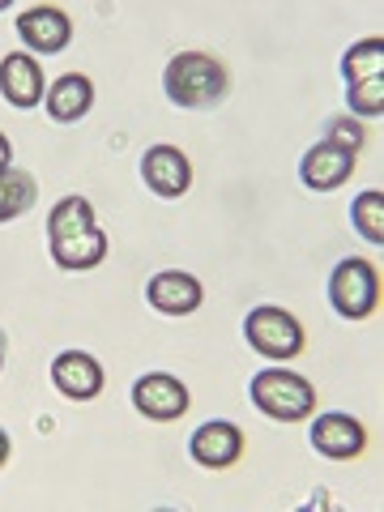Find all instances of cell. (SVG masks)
Returning a JSON list of instances; mask_svg holds the SVG:
<instances>
[{"mask_svg": "<svg viewBox=\"0 0 384 512\" xmlns=\"http://www.w3.org/2000/svg\"><path fill=\"white\" fill-rule=\"evenodd\" d=\"M231 69L214 52H175L163 69V94L184 111H210L227 99Z\"/></svg>", "mask_w": 384, "mask_h": 512, "instance_id": "6da1fadb", "label": "cell"}, {"mask_svg": "<svg viewBox=\"0 0 384 512\" xmlns=\"http://www.w3.org/2000/svg\"><path fill=\"white\" fill-rule=\"evenodd\" d=\"M248 402L274 423H308L316 414V384L286 363H269L248 380Z\"/></svg>", "mask_w": 384, "mask_h": 512, "instance_id": "7a4b0ae2", "label": "cell"}, {"mask_svg": "<svg viewBox=\"0 0 384 512\" xmlns=\"http://www.w3.org/2000/svg\"><path fill=\"white\" fill-rule=\"evenodd\" d=\"M244 342L269 363H295L303 350H308V329L291 308H278V303H256L244 312Z\"/></svg>", "mask_w": 384, "mask_h": 512, "instance_id": "3957f363", "label": "cell"}, {"mask_svg": "<svg viewBox=\"0 0 384 512\" xmlns=\"http://www.w3.org/2000/svg\"><path fill=\"white\" fill-rule=\"evenodd\" d=\"M380 269L367 256H342L329 269V308L342 320H372L380 312Z\"/></svg>", "mask_w": 384, "mask_h": 512, "instance_id": "277c9868", "label": "cell"}, {"mask_svg": "<svg viewBox=\"0 0 384 512\" xmlns=\"http://www.w3.org/2000/svg\"><path fill=\"white\" fill-rule=\"evenodd\" d=\"M308 444L325 461H359L367 453V427L350 410H316L308 419Z\"/></svg>", "mask_w": 384, "mask_h": 512, "instance_id": "5b68a950", "label": "cell"}, {"mask_svg": "<svg viewBox=\"0 0 384 512\" xmlns=\"http://www.w3.org/2000/svg\"><path fill=\"white\" fill-rule=\"evenodd\" d=\"M128 397H133V410L141 414V419H150V423H180L188 414V406H192L188 384L180 376H171V372L137 376L133 389H128Z\"/></svg>", "mask_w": 384, "mask_h": 512, "instance_id": "8992f818", "label": "cell"}, {"mask_svg": "<svg viewBox=\"0 0 384 512\" xmlns=\"http://www.w3.org/2000/svg\"><path fill=\"white\" fill-rule=\"evenodd\" d=\"M13 30H18L26 52H35L39 60L43 56H60L64 47L73 43V18L60 5H30V9H22L18 22H13Z\"/></svg>", "mask_w": 384, "mask_h": 512, "instance_id": "52a82bcc", "label": "cell"}, {"mask_svg": "<svg viewBox=\"0 0 384 512\" xmlns=\"http://www.w3.org/2000/svg\"><path fill=\"white\" fill-rule=\"evenodd\" d=\"M137 171H141V184L163 201H180L192 188V158L180 146H167V141H158V146L141 154Z\"/></svg>", "mask_w": 384, "mask_h": 512, "instance_id": "ba28073f", "label": "cell"}, {"mask_svg": "<svg viewBox=\"0 0 384 512\" xmlns=\"http://www.w3.org/2000/svg\"><path fill=\"white\" fill-rule=\"evenodd\" d=\"M43 94H47V73L35 52H5L0 56V99L18 111H35L43 107Z\"/></svg>", "mask_w": 384, "mask_h": 512, "instance_id": "9c48e42d", "label": "cell"}, {"mask_svg": "<svg viewBox=\"0 0 384 512\" xmlns=\"http://www.w3.org/2000/svg\"><path fill=\"white\" fill-rule=\"evenodd\" d=\"M244 431H239L231 419H205L197 431L188 436V457L192 466L201 470H231L239 457H244Z\"/></svg>", "mask_w": 384, "mask_h": 512, "instance_id": "30bf717a", "label": "cell"}, {"mask_svg": "<svg viewBox=\"0 0 384 512\" xmlns=\"http://www.w3.org/2000/svg\"><path fill=\"white\" fill-rule=\"evenodd\" d=\"M47 376H52V389L64 402H94L107 389V372L90 350H60Z\"/></svg>", "mask_w": 384, "mask_h": 512, "instance_id": "8fae6325", "label": "cell"}, {"mask_svg": "<svg viewBox=\"0 0 384 512\" xmlns=\"http://www.w3.org/2000/svg\"><path fill=\"white\" fill-rule=\"evenodd\" d=\"M355 163H359V154H350L342 146H333L329 137H320L299 158V184L308 192H333L355 175Z\"/></svg>", "mask_w": 384, "mask_h": 512, "instance_id": "7c38bea8", "label": "cell"}, {"mask_svg": "<svg viewBox=\"0 0 384 512\" xmlns=\"http://www.w3.org/2000/svg\"><path fill=\"white\" fill-rule=\"evenodd\" d=\"M146 303L158 316H192L205 303V282L188 269H158L146 282Z\"/></svg>", "mask_w": 384, "mask_h": 512, "instance_id": "4fadbf2b", "label": "cell"}, {"mask_svg": "<svg viewBox=\"0 0 384 512\" xmlns=\"http://www.w3.org/2000/svg\"><path fill=\"white\" fill-rule=\"evenodd\" d=\"M43 107H47V116H52L56 124L86 120L94 111V82L86 73H64V77H56V82H47Z\"/></svg>", "mask_w": 384, "mask_h": 512, "instance_id": "5bb4252c", "label": "cell"}, {"mask_svg": "<svg viewBox=\"0 0 384 512\" xmlns=\"http://www.w3.org/2000/svg\"><path fill=\"white\" fill-rule=\"evenodd\" d=\"M47 252H52L56 269H64V274H90V269H99L107 261L111 252V239L103 227H90L82 235H69V239H52L47 244Z\"/></svg>", "mask_w": 384, "mask_h": 512, "instance_id": "9a60e30c", "label": "cell"}, {"mask_svg": "<svg viewBox=\"0 0 384 512\" xmlns=\"http://www.w3.org/2000/svg\"><path fill=\"white\" fill-rule=\"evenodd\" d=\"M35 201H39L35 171H26L18 163L0 167V227H5V222H18L22 214H30L35 210Z\"/></svg>", "mask_w": 384, "mask_h": 512, "instance_id": "2e32d148", "label": "cell"}, {"mask_svg": "<svg viewBox=\"0 0 384 512\" xmlns=\"http://www.w3.org/2000/svg\"><path fill=\"white\" fill-rule=\"evenodd\" d=\"M338 73H342V82H359V77L384 73V39L372 35V39L350 43L342 52V60H338Z\"/></svg>", "mask_w": 384, "mask_h": 512, "instance_id": "e0dca14e", "label": "cell"}, {"mask_svg": "<svg viewBox=\"0 0 384 512\" xmlns=\"http://www.w3.org/2000/svg\"><path fill=\"white\" fill-rule=\"evenodd\" d=\"M350 227L359 231V239L367 244H384V192L380 188H363L355 201H350Z\"/></svg>", "mask_w": 384, "mask_h": 512, "instance_id": "ac0fdd59", "label": "cell"}, {"mask_svg": "<svg viewBox=\"0 0 384 512\" xmlns=\"http://www.w3.org/2000/svg\"><path fill=\"white\" fill-rule=\"evenodd\" d=\"M346 111L355 120H380L384 116V73L376 77H359V82H346Z\"/></svg>", "mask_w": 384, "mask_h": 512, "instance_id": "d6986e66", "label": "cell"}, {"mask_svg": "<svg viewBox=\"0 0 384 512\" xmlns=\"http://www.w3.org/2000/svg\"><path fill=\"white\" fill-rule=\"evenodd\" d=\"M325 137L333 141V146L350 150V154H359V150L367 146V128H363V120L350 116V111H342V116H329V124H325Z\"/></svg>", "mask_w": 384, "mask_h": 512, "instance_id": "ffe728a7", "label": "cell"}, {"mask_svg": "<svg viewBox=\"0 0 384 512\" xmlns=\"http://www.w3.org/2000/svg\"><path fill=\"white\" fill-rule=\"evenodd\" d=\"M9 457H13V436H9L5 427H0V470L9 466Z\"/></svg>", "mask_w": 384, "mask_h": 512, "instance_id": "44dd1931", "label": "cell"}, {"mask_svg": "<svg viewBox=\"0 0 384 512\" xmlns=\"http://www.w3.org/2000/svg\"><path fill=\"white\" fill-rule=\"evenodd\" d=\"M9 163H13V141L5 128H0V167H9Z\"/></svg>", "mask_w": 384, "mask_h": 512, "instance_id": "7402d4cb", "label": "cell"}, {"mask_svg": "<svg viewBox=\"0 0 384 512\" xmlns=\"http://www.w3.org/2000/svg\"><path fill=\"white\" fill-rule=\"evenodd\" d=\"M5 355H9V342H5V329H0V372H5Z\"/></svg>", "mask_w": 384, "mask_h": 512, "instance_id": "603a6c76", "label": "cell"}, {"mask_svg": "<svg viewBox=\"0 0 384 512\" xmlns=\"http://www.w3.org/2000/svg\"><path fill=\"white\" fill-rule=\"evenodd\" d=\"M13 5H18V0H0V13H5V9H13Z\"/></svg>", "mask_w": 384, "mask_h": 512, "instance_id": "cb8c5ba5", "label": "cell"}]
</instances>
